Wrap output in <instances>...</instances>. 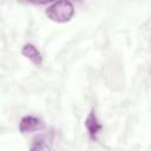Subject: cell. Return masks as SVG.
Masks as SVG:
<instances>
[{"label":"cell","instance_id":"1","mask_svg":"<svg viewBox=\"0 0 151 151\" xmlns=\"http://www.w3.org/2000/svg\"><path fill=\"white\" fill-rule=\"evenodd\" d=\"M45 14L53 22H58V24L68 22L74 15V6L71 1L52 2L50 4V6H47Z\"/></svg>","mask_w":151,"mask_h":151},{"label":"cell","instance_id":"2","mask_svg":"<svg viewBox=\"0 0 151 151\" xmlns=\"http://www.w3.org/2000/svg\"><path fill=\"white\" fill-rule=\"evenodd\" d=\"M42 127H44L42 120L34 116H25L21 118L19 123V131L21 133H29L33 131H39Z\"/></svg>","mask_w":151,"mask_h":151},{"label":"cell","instance_id":"3","mask_svg":"<svg viewBox=\"0 0 151 151\" xmlns=\"http://www.w3.org/2000/svg\"><path fill=\"white\" fill-rule=\"evenodd\" d=\"M85 127H86V131H87L90 138L96 140L97 137H98V133L103 129V125L99 123L98 117H97V114L93 110L90 111V113L87 114V117L85 119Z\"/></svg>","mask_w":151,"mask_h":151},{"label":"cell","instance_id":"4","mask_svg":"<svg viewBox=\"0 0 151 151\" xmlns=\"http://www.w3.org/2000/svg\"><path fill=\"white\" fill-rule=\"evenodd\" d=\"M21 54L28 59L31 63H33L35 66H40L42 64V55L40 53V51L37 48L35 45L28 42V44H25L21 48Z\"/></svg>","mask_w":151,"mask_h":151},{"label":"cell","instance_id":"5","mask_svg":"<svg viewBox=\"0 0 151 151\" xmlns=\"http://www.w3.org/2000/svg\"><path fill=\"white\" fill-rule=\"evenodd\" d=\"M29 151H51V139L47 136H38L32 140Z\"/></svg>","mask_w":151,"mask_h":151}]
</instances>
